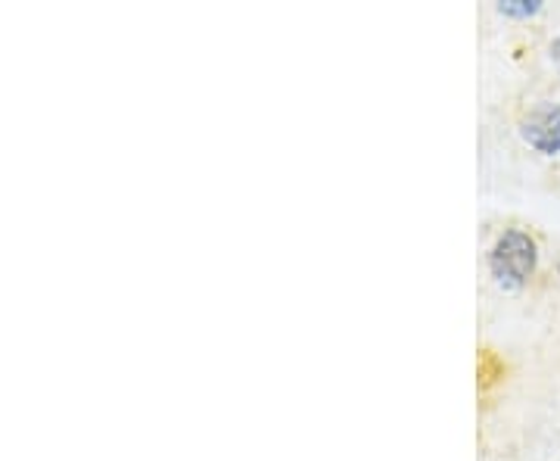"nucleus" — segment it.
I'll return each instance as SVG.
<instances>
[{"label": "nucleus", "mask_w": 560, "mask_h": 461, "mask_svg": "<svg viewBox=\"0 0 560 461\" xmlns=\"http://www.w3.org/2000/svg\"><path fill=\"white\" fill-rule=\"evenodd\" d=\"M541 10V0H501L499 13L508 20H529Z\"/></svg>", "instance_id": "obj_3"}, {"label": "nucleus", "mask_w": 560, "mask_h": 461, "mask_svg": "<svg viewBox=\"0 0 560 461\" xmlns=\"http://www.w3.org/2000/svg\"><path fill=\"white\" fill-rule=\"evenodd\" d=\"M521 138L539 157L560 153V103H539L521 119Z\"/></svg>", "instance_id": "obj_2"}, {"label": "nucleus", "mask_w": 560, "mask_h": 461, "mask_svg": "<svg viewBox=\"0 0 560 461\" xmlns=\"http://www.w3.org/2000/svg\"><path fill=\"white\" fill-rule=\"evenodd\" d=\"M548 54H551V62L558 66V72H560V35L551 41V50H548Z\"/></svg>", "instance_id": "obj_4"}, {"label": "nucleus", "mask_w": 560, "mask_h": 461, "mask_svg": "<svg viewBox=\"0 0 560 461\" xmlns=\"http://www.w3.org/2000/svg\"><path fill=\"white\" fill-rule=\"evenodd\" d=\"M558 275H560V265H558Z\"/></svg>", "instance_id": "obj_5"}, {"label": "nucleus", "mask_w": 560, "mask_h": 461, "mask_svg": "<svg viewBox=\"0 0 560 461\" xmlns=\"http://www.w3.org/2000/svg\"><path fill=\"white\" fill-rule=\"evenodd\" d=\"M486 265H489L492 281L499 284L501 290L517 293L533 281V275L539 268V243L523 228H504L492 243Z\"/></svg>", "instance_id": "obj_1"}]
</instances>
